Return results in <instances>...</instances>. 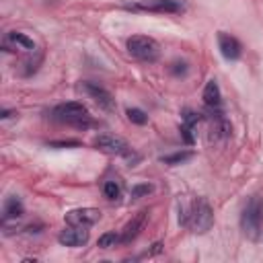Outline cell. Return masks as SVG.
I'll return each mask as SVG.
<instances>
[{"label": "cell", "mask_w": 263, "mask_h": 263, "mask_svg": "<svg viewBox=\"0 0 263 263\" xmlns=\"http://www.w3.org/2000/svg\"><path fill=\"white\" fill-rule=\"evenodd\" d=\"M179 224L199 234L208 232L214 226V212L203 197H197L187 208H179Z\"/></svg>", "instance_id": "6da1fadb"}, {"label": "cell", "mask_w": 263, "mask_h": 263, "mask_svg": "<svg viewBox=\"0 0 263 263\" xmlns=\"http://www.w3.org/2000/svg\"><path fill=\"white\" fill-rule=\"evenodd\" d=\"M51 119H55L58 123L76 127V129H88L92 125V117H90L88 109L78 101H68V103L55 105L51 109Z\"/></svg>", "instance_id": "7a4b0ae2"}, {"label": "cell", "mask_w": 263, "mask_h": 263, "mask_svg": "<svg viewBox=\"0 0 263 263\" xmlns=\"http://www.w3.org/2000/svg\"><path fill=\"white\" fill-rule=\"evenodd\" d=\"M240 230L255 242L263 240V197L253 195L240 214Z\"/></svg>", "instance_id": "3957f363"}, {"label": "cell", "mask_w": 263, "mask_h": 263, "mask_svg": "<svg viewBox=\"0 0 263 263\" xmlns=\"http://www.w3.org/2000/svg\"><path fill=\"white\" fill-rule=\"evenodd\" d=\"M95 148L105 152V154H111V156H121L127 162H132V166L140 160V154L134 152L132 146L123 138H117V136H111V134H99L95 138Z\"/></svg>", "instance_id": "277c9868"}, {"label": "cell", "mask_w": 263, "mask_h": 263, "mask_svg": "<svg viewBox=\"0 0 263 263\" xmlns=\"http://www.w3.org/2000/svg\"><path fill=\"white\" fill-rule=\"evenodd\" d=\"M125 45H127L129 55L136 58V60H140V62L152 64V62H156L160 58V45H158V41L152 39V37H148V35H132Z\"/></svg>", "instance_id": "5b68a950"}, {"label": "cell", "mask_w": 263, "mask_h": 263, "mask_svg": "<svg viewBox=\"0 0 263 263\" xmlns=\"http://www.w3.org/2000/svg\"><path fill=\"white\" fill-rule=\"evenodd\" d=\"M134 12H156V14H177L185 6L181 0H140L136 4H125Z\"/></svg>", "instance_id": "8992f818"}, {"label": "cell", "mask_w": 263, "mask_h": 263, "mask_svg": "<svg viewBox=\"0 0 263 263\" xmlns=\"http://www.w3.org/2000/svg\"><path fill=\"white\" fill-rule=\"evenodd\" d=\"M2 49L8 53V51H25V53H35L37 51V45L31 37H27L25 33H18V31H8L2 39Z\"/></svg>", "instance_id": "52a82bcc"}, {"label": "cell", "mask_w": 263, "mask_h": 263, "mask_svg": "<svg viewBox=\"0 0 263 263\" xmlns=\"http://www.w3.org/2000/svg\"><path fill=\"white\" fill-rule=\"evenodd\" d=\"M80 88L103 109V111H113L115 109V99H113V95L105 88V86H101L99 82H82L80 84Z\"/></svg>", "instance_id": "ba28073f"}, {"label": "cell", "mask_w": 263, "mask_h": 263, "mask_svg": "<svg viewBox=\"0 0 263 263\" xmlns=\"http://www.w3.org/2000/svg\"><path fill=\"white\" fill-rule=\"evenodd\" d=\"M66 224L70 226H80V228H90L101 220V212L97 208H78V210H70L66 214Z\"/></svg>", "instance_id": "9c48e42d"}, {"label": "cell", "mask_w": 263, "mask_h": 263, "mask_svg": "<svg viewBox=\"0 0 263 263\" xmlns=\"http://www.w3.org/2000/svg\"><path fill=\"white\" fill-rule=\"evenodd\" d=\"M218 49H220L222 58H226L228 62H234V60H238V58L242 55V45H240V41H238L234 35L224 33V31L218 33Z\"/></svg>", "instance_id": "30bf717a"}, {"label": "cell", "mask_w": 263, "mask_h": 263, "mask_svg": "<svg viewBox=\"0 0 263 263\" xmlns=\"http://www.w3.org/2000/svg\"><path fill=\"white\" fill-rule=\"evenodd\" d=\"M60 245L64 247H82L88 242V228H80V226H66L60 234H58Z\"/></svg>", "instance_id": "8fae6325"}, {"label": "cell", "mask_w": 263, "mask_h": 263, "mask_svg": "<svg viewBox=\"0 0 263 263\" xmlns=\"http://www.w3.org/2000/svg\"><path fill=\"white\" fill-rule=\"evenodd\" d=\"M183 123H181V127H179V132H181V138H183V142L187 144V146H191L193 142H195V136H193V129H195V125H197V121L201 119L199 117V113H195V111H191V109H183Z\"/></svg>", "instance_id": "7c38bea8"}, {"label": "cell", "mask_w": 263, "mask_h": 263, "mask_svg": "<svg viewBox=\"0 0 263 263\" xmlns=\"http://www.w3.org/2000/svg\"><path fill=\"white\" fill-rule=\"evenodd\" d=\"M146 216H148V212L146 210H142V212H138L127 224H125V228L121 230V242L123 245H129L132 240H136V236L140 234V230L144 228V222H146Z\"/></svg>", "instance_id": "4fadbf2b"}, {"label": "cell", "mask_w": 263, "mask_h": 263, "mask_svg": "<svg viewBox=\"0 0 263 263\" xmlns=\"http://www.w3.org/2000/svg\"><path fill=\"white\" fill-rule=\"evenodd\" d=\"M23 214H25V205H23V201L16 197V195H10L6 201H4V208H2V226H6L10 220H18V218H23Z\"/></svg>", "instance_id": "5bb4252c"}, {"label": "cell", "mask_w": 263, "mask_h": 263, "mask_svg": "<svg viewBox=\"0 0 263 263\" xmlns=\"http://www.w3.org/2000/svg\"><path fill=\"white\" fill-rule=\"evenodd\" d=\"M203 103H205V109H222V92H220V86L216 80H210L203 88Z\"/></svg>", "instance_id": "9a60e30c"}, {"label": "cell", "mask_w": 263, "mask_h": 263, "mask_svg": "<svg viewBox=\"0 0 263 263\" xmlns=\"http://www.w3.org/2000/svg\"><path fill=\"white\" fill-rule=\"evenodd\" d=\"M103 195H105L109 201H119V199H121V185H119V181L107 179V181L103 183Z\"/></svg>", "instance_id": "2e32d148"}, {"label": "cell", "mask_w": 263, "mask_h": 263, "mask_svg": "<svg viewBox=\"0 0 263 263\" xmlns=\"http://www.w3.org/2000/svg\"><path fill=\"white\" fill-rule=\"evenodd\" d=\"M191 156H193V152H191V150H179V152H173V154H166V156H162L160 160H162L164 164H168V166H177V164H183V162H187Z\"/></svg>", "instance_id": "e0dca14e"}, {"label": "cell", "mask_w": 263, "mask_h": 263, "mask_svg": "<svg viewBox=\"0 0 263 263\" xmlns=\"http://www.w3.org/2000/svg\"><path fill=\"white\" fill-rule=\"evenodd\" d=\"M121 242V234H117V232H113V230H109V232H103L101 236H99V247L101 249H111V247H115V245H119Z\"/></svg>", "instance_id": "ac0fdd59"}, {"label": "cell", "mask_w": 263, "mask_h": 263, "mask_svg": "<svg viewBox=\"0 0 263 263\" xmlns=\"http://www.w3.org/2000/svg\"><path fill=\"white\" fill-rule=\"evenodd\" d=\"M125 115H127V119H129L132 123H136V125H146V123H148V115H146L142 109H138V107H129V109L125 111Z\"/></svg>", "instance_id": "d6986e66"}, {"label": "cell", "mask_w": 263, "mask_h": 263, "mask_svg": "<svg viewBox=\"0 0 263 263\" xmlns=\"http://www.w3.org/2000/svg\"><path fill=\"white\" fill-rule=\"evenodd\" d=\"M152 189H154V187H152L150 183H138V185L132 187V199H140V197L152 193Z\"/></svg>", "instance_id": "ffe728a7"}, {"label": "cell", "mask_w": 263, "mask_h": 263, "mask_svg": "<svg viewBox=\"0 0 263 263\" xmlns=\"http://www.w3.org/2000/svg\"><path fill=\"white\" fill-rule=\"evenodd\" d=\"M168 70H171V74H173V76H177V78H179V76H185V74L189 72V66H187V62H183V60L179 62V60H177V62H173V64H171V68H168Z\"/></svg>", "instance_id": "44dd1931"}, {"label": "cell", "mask_w": 263, "mask_h": 263, "mask_svg": "<svg viewBox=\"0 0 263 263\" xmlns=\"http://www.w3.org/2000/svg\"><path fill=\"white\" fill-rule=\"evenodd\" d=\"M49 146H60V148H68V146H80L76 140H60V142H51Z\"/></svg>", "instance_id": "7402d4cb"}, {"label": "cell", "mask_w": 263, "mask_h": 263, "mask_svg": "<svg viewBox=\"0 0 263 263\" xmlns=\"http://www.w3.org/2000/svg\"><path fill=\"white\" fill-rule=\"evenodd\" d=\"M160 251H162V242H154V245H152V249H150V251H146L142 257H152V255H158Z\"/></svg>", "instance_id": "603a6c76"}, {"label": "cell", "mask_w": 263, "mask_h": 263, "mask_svg": "<svg viewBox=\"0 0 263 263\" xmlns=\"http://www.w3.org/2000/svg\"><path fill=\"white\" fill-rule=\"evenodd\" d=\"M10 115H14V113H12V111H8V109H2V115H0V117H2V119H8Z\"/></svg>", "instance_id": "cb8c5ba5"}]
</instances>
